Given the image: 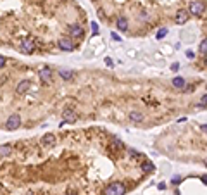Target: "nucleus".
Instances as JSON below:
<instances>
[{"label":"nucleus","mask_w":207,"mask_h":195,"mask_svg":"<svg viewBox=\"0 0 207 195\" xmlns=\"http://www.w3.org/2000/svg\"><path fill=\"white\" fill-rule=\"evenodd\" d=\"M178 68H180V64H178V62H174L173 66H171V71H178Z\"/></svg>","instance_id":"27"},{"label":"nucleus","mask_w":207,"mask_h":195,"mask_svg":"<svg viewBox=\"0 0 207 195\" xmlns=\"http://www.w3.org/2000/svg\"><path fill=\"white\" fill-rule=\"evenodd\" d=\"M128 117H129V121H133V123H142L143 121V114L138 112V111H131Z\"/></svg>","instance_id":"13"},{"label":"nucleus","mask_w":207,"mask_h":195,"mask_svg":"<svg viewBox=\"0 0 207 195\" xmlns=\"http://www.w3.org/2000/svg\"><path fill=\"white\" fill-rule=\"evenodd\" d=\"M205 64H207V57H205Z\"/></svg>","instance_id":"32"},{"label":"nucleus","mask_w":207,"mask_h":195,"mask_svg":"<svg viewBox=\"0 0 207 195\" xmlns=\"http://www.w3.org/2000/svg\"><path fill=\"white\" fill-rule=\"evenodd\" d=\"M198 107H207V93H204L200 97V102H198Z\"/></svg>","instance_id":"19"},{"label":"nucleus","mask_w":207,"mask_h":195,"mask_svg":"<svg viewBox=\"0 0 207 195\" xmlns=\"http://www.w3.org/2000/svg\"><path fill=\"white\" fill-rule=\"evenodd\" d=\"M204 164H205V166H207V159H205V161H204Z\"/></svg>","instance_id":"31"},{"label":"nucleus","mask_w":207,"mask_h":195,"mask_svg":"<svg viewBox=\"0 0 207 195\" xmlns=\"http://www.w3.org/2000/svg\"><path fill=\"white\" fill-rule=\"evenodd\" d=\"M171 183H173V185H180L181 183V176H174V178L171 179Z\"/></svg>","instance_id":"22"},{"label":"nucleus","mask_w":207,"mask_h":195,"mask_svg":"<svg viewBox=\"0 0 207 195\" xmlns=\"http://www.w3.org/2000/svg\"><path fill=\"white\" fill-rule=\"evenodd\" d=\"M126 193V185L122 181H114L104 190V195H124Z\"/></svg>","instance_id":"1"},{"label":"nucleus","mask_w":207,"mask_h":195,"mask_svg":"<svg viewBox=\"0 0 207 195\" xmlns=\"http://www.w3.org/2000/svg\"><path fill=\"white\" fill-rule=\"evenodd\" d=\"M185 86H186L185 78H181V76H176V78H173V88H176V90H183Z\"/></svg>","instance_id":"11"},{"label":"nucleus","mask_w":207,"mask_h":195,"mask_svg":"<svg viewBox=\"0 0 207 195\" xmlns=\"http://www.w3.org/2000/svg\"><path fill=\"white\" fill-rule=\"evenodd\" d=\"M19 126H21V116L14 112V114L9 116V119H7V123H5V128L9 131H14V130H17Z\"/></svg>","instance_id":"2"},{"label":"nucleus","mask_w":207,"mask_h":195,"mask_svg":"<svg viewBox=\"0 0 207 195\" xmlns=\"http://www.w3.org/2000/svg\"><path fill=\"white\" fill-rule=\"evenodd\" d=\"M116 26H117V30L126 31V30H128V19L124 16H119V17H117V21H116Z\"/></svg>","instance_id":"12"},{"label":"nucleus","mask_w":207,"mask_h":195,"mask_svg":"<svg viewBox=\"0 0 207 195\" xmlns=\"http://www.w3.org/2000/svg\"><path fill=\"white\" fill-rule=\"evenodd\" d=\"M198 50H200V54H205L207 55V38H204L200 42V45H198Z\"/></svg>","instance_id":"17"},{"label":"nucleus","mask_w":207,"mask_h":195,"mask_svg":"<svg viewBox=\"0 0 207 195\" xmlns=\"http://www.w3.org/2000/svg\"><path fill=\"white\" fill-rule=\"evenodd\" d=\"M42 143L43 145H45V147H52L53 143H55V137H53V135H47V137H43V140H42Z\"/></svg>","instance_id":"15"},{"label":"nucleus","mask_w":207,"mask_h":195,"mask_svg":"<svg viewBox=\"0 0 207 195\" xmlns=\"http://www.w3.org/2000/svg\"><path fill=\"white\" fill-rule=\"evenodd\" d=\"M28 195H33V193H28Z\"/></svg>","instance_id":"33"},{"label":"nucleus","mask_w":207,"mask_h":195,"mask_svg":"<svg viewBox=\"0 0 207 195\" xmlns=\"http://www.w3.org/2000/svg\"><path fill=\"white\" fill-rule=\"evenodd\" d=\"M186 57H188V59H193V52H191V50H186Z\"/></svg>","instance_id":"28"},{"label":"nucleus","mask_w":207,"mask_h":195,"mask_svg":"<svg viewBox=\"0 0 207 195\" xmlns=\"http://www.w3.org/2000/svg\"><path fill=\"white\" fill-rule=\"evenodd\" d=\"M204 11H205V4H204V2H198V0L191 2L190 9H188V12H190V14H193V16H200Z\"/></svg>","instance_id":"3"},{"label":"nucleus","mask_w":207,"mask_h":195,"mask_svg":"<svg viewBox=\"0 0 207 195\" xmlns=\"http://www.w3.org/2000/svg\"><path fill=\"white\" fill-rule=\"evenodd\" d=\"M11 154V145H0V155L2 157H5Z\"/></svg>","instance_id":"16"},{"label":"nucleus","mask_w":207,"mask_h":195,"mask_svg":"<svg viewBox=\"0 0 207 195\" xmlns=\"http://www.w3.org/2000/svg\"><path fill=\"white\" fill-rule=\"evenodd\" d=\"M200 179H202V181H204V183L207 185V174H202V176H200Z\"/></svg>","instance_id":"29"},{"label":"nucleus","mask_w":207,"mask_h":195,"mask_svg":"<svg viewBox=\"0 0 207 195\" xmlns=\"http://www.w3.org/2000/svg\"><path fill=\"white\" fill-rule=\"evenodd\" d=\"M166 35H167V28H160L159 31H157V35H155V38H157V40H162Z\"/></svg>","instance_id":"18"},{"label":"nucleus","mask_w":207,"mask_h":195,"mask_svg":"<svg viewBox=\"0 0 207 195\" xmlns=\"http://www.w3.org/2000/svg\"><path fill=\"white\" fill-rule=\"evenodd\" d=\"M200 130H202L204 133H207V124H200Z\"/></svg>","instance_id":"30"},{"label":"nucleus","mask_w":207,"mask_h":195,"mask_svg":"<svg viewBox=\"0 0 207 195\" xmlns=\"http://www.w3.org/2000/svg\"><path fill=\"white\" fill-rule=\"evenodd\" d=\"M4 66H5V57H2V55H0V69L4 68Z\"/></svg>","instance_id":"26"},{"label":"nucleus","mask_w":207,"mask_h":195,"mask_svg":"<svg viewBox=\"0 0 207 195\" xmlns=\"http://www.w3.org/2000/svg\"><path fill=\"white\" fill-rule=\"evenodd\" d=\"M71 195H73V193H71Z\"/></svg>","instance_id":"34"},{"label":"nucleus","mask_w":207,"mask_h":195,"mask_svg":"<svg viewBox=\"0 0 207 195\" xmlns=\"http://www.w3.org/2000/svg\"><path fill=\"white\" fill-rule=\"evenodd\" d=\"M19 48H21L22 54H31V52H35V43L31 40H24V42H21Z\"/></svg>","instance_id":"9"},{"label":"nucleus","mask_w":207,"mask_h":195,"mask_svg":"<svg viewBox=\"0 0 207 195\" xmlns=\"http://www.w3.org/2000/svg\"><path fill=\"white\" fill-rule=\"evenodd\" d=\"M59 48L64 50V52H73V50H74L73 38H60V40H59Z\"/></svg>","instance_id":"4"},{"label":"nucleus","mask_w":207,"mask_h":195,"mask_svg":"<svg viewBox=\"0 0 207 195\" xmlns=\"http://www.w3.org/2000/svg\"><path fill=\"white\" fill-rule=\"evenodd\" d=\"M142 169H143V171H152V169H154V166H152V164H150V162H147V164L143 162V166H142Z\"/></svg>","instance_id":"20"},{"label":"nucleus","mask_w":207,"mask_h":195,"mask_svg":"<svg viewBox=\"0 0 207 195\" xmlns=\"http://www.w3.org/2000/svg\"><path fill=\"white\" fill-rule=\"evenodd\" d=\"M38 74H40V79H42L43 83H48L52 79V69L50 68H42L38 71Z\"/></svg>","instance_id":"10"},{"label":"nucleus","mask_w":207,"mask_h":195,"mask_svg":"<svg viewBox=\"0 0 207 195\" xmlns=\"http://www.w3.org/2000/svg\"><path fill=\"white\" fill-rule=\"evenodd\" d=\"M76 119H78V116H76V112L73 111V109H64L62 121H66V123H76Z\"/></svg>","instance_id":"8"},{"label":"nucleus","mask_w":207,"mask_h":195,"mask_svg":"<svg viewBox=\"0 0 207 195\" xmlns=\"http://www.w3.org/2000/svg\"><path fill=\"white\" fill-rule=\"evenodd\" d=\"M114 145H116L117 148H124V145H122V142H119V140H114Z\"/></svg>","instance_id":"24"},{"label":"nucleus","mask_w":207,"mask_h":195,"mask_svg":"<svg viewBox=\"0 0 207 195\" xmlns=\"http://www.w3.org/2000/svg\"><path fill=\"white\" fill-rule=\"evenodd\" d=\"M59 76H60L62 79H66V81H69V79H73L74 73H73L71 69H62V71H59Z\"/></svg>","instance_id":"14"},{"label":"nucleus","mask_w":207,"mask_h":195,"mask_svg":"<svg viewBox=\"0 0 207 195\" xmlns=\"http://www.w3.org/2000/svg\"><path fill=\"white\" fill-rule=\"evenodd\" d=\"M138 19H140V21H149V14H147V12H142Z\"/></svg>","instance_id":"21"},{"label":"nucleus","mask_w":207,"mask_h":195,"mask_svg":"<svg viewBox=\"0 0 207 195\" xmlns=\"http://www.w3.org/2000/svg\"><path fill=\"white\" fill-rule=\"evenodd\" d=\"M29 86H31V81L29 79H22V81H19L16 86V93L17 95H24L29 90Z\"/></svg>","instance_id":"7"},{"label":"nucleus","mask_w":207,"mask_h":195,"mask_svg":"<svg viewBox=\"0 0 207 195\" xmlns=\"http://www.w3.org/2000/svg\"><path fill=\"white\" fill-rule=\"evenodd\" d=\"M111 37H112V40H117V42H121V37H119L117 33H112Z\"/></svg>","instance_id":"25"},{"label":"nucleus","mask_w":207,"mask_h":195,"mask_svg":"<svg viewBox=\"0 0 207 195\" xmlns=\"http://www.w3.org/2000/svg\"><path fill=\"white\" fill-rule=\"evenodd\" d=\"M67 30H69V37L71 38H81L83 37V28H81L80 24H69Z\"/></svg>","instance_id":"6"},{"label":"nucleus","mask_w":207,"mask_h":195,"mask_svg":"<svg viewBox=\"0 0 207 195\" xmlns=\"http://www.w3.org/2000/svg\"><path fill=\"white\" fill-rule=\"evenodd\" d=\"M188 17H190V12L186 11V9H180L174 16V23L176 24H185L188 21Z\"/></svg>","instance_id":"5"},{"label":"nucleus","mask_w":207,"mask_h":195,"mask_svg":"<svg viewBox=\"0 0 207 195\" xmlns=\"http://www.w3.org/2000/svg\"><path fill=\"white\" fill-rule=\"evenodd\" d=\"M91 30H93V35L98 33V26H97V23H91Z\"/></svg>","instance_id":"23"}]
</instances>
